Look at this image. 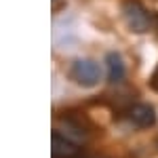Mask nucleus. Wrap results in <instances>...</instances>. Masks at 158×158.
Here are the masks:
<instances>
[{
    "label": "nucleus",
    "mask_w": 158,
    "mask_h": 158,
    "mask_svg": "<svg viewBox=\"0 0 158 158\" xmlns=\"http://www.w3.org/2000/svg\"><path fill=\"white\" fill-rule=\"evenodd\" d=\"M122 17L129 30L135 34H146L152 30V13L139 0H127L122 4Z\"/></svg>",
    "instance_id": "nucleus-1"
},
{
    "label": "nucleus",
    "mask_w": 158,
    "mask_h": 158,
    "mask_svg": "<svg viewBox=\"0 0 158 158\" xmlns=\"http://www.w3.org/2000/svg\"><path fill=\"white\" fill-rule=\"evenodd\" d=\"M68 74H70V78L76 85L91 89V86L99 85V80L103 76V70H101V65L97 61H93V59H74Z\"/></svg>",
    "instance_id": "nucleus-2"
},
{
    "label": "nucleus",
    "mask_w": 158,
    "mask_h": 158,
    "mask_svg": "<svg viewBox=\"0 0 158 158\" xmlns=\"http://www.w3.org/2000/svg\"><path fill=\"white\" fill-rule=\"evenodd\" d=\"M51 154H53V158H78L80 148L76 141L68 139L59 131H53V135H51Z\"/></svg>",
    "instance_id": "nucleus-3"
},
{
    "label": "nucleus",
    "mask_w": 158,
    "mask_h": 158,
    "mask_svg": "<svg viewBox=\"0 0 158 158\" xmlns=\"http://www.w3.org/2000/svg\"><path fill=\"white\" fill-rule=\"evenodd\" d=\"M129 120L139 129H148V127L156 124V112L148 103H135L133 108L129 110Z\"/></svg>",
    "instance_id": "nucleus-4"
},
{
    "label": "nucleus",
    "mask_w": 158,
    "mask_h": 158,
    "mask_svg": "<svg viewBox=\"0 0 158 158\" xmlns=\"http://www.w3.org/2000/svg\"><path fill=\"white\" fill-rule=\"evenodd\" d=\"M106 68H108V80L112 85H116V82H122L124 80V76H127V65H124V61L118 53H108L106 55Z\"/></svg>",
    "instance_id": "nucleus-5"
},
{
    "label": "nucleus",
    "mask_w": 158,
    "mask_h": 158,
    "mask_svg": "<svg viewBox=\"0 0 158 158\" xmlns=\"http://www.w3.org/2000/svg\"><path fill=\"white\" fill-rule=\"evenodd\" d=\"M55 131H59L61 135H65V137H68V139H72V141H74V139H78V141H80V139H85V137H86L85 129H82L76 120H72V118H61L59 127H57Z\"/></svg>",
    "instance_id": "nucleus-6"
},
{
    "label": "nucleus",
    "mask_w": 158,
    "mask_h": 158,
    "mask_svg": "<svg viewBox=\"0 0 158 158\" xmlns=\"http://www.w3.org/2000/svg\"><path fill=\"white\" fill-rule=\"evenodd\" d=\"M150 86H152L154 91H158V68L154 70V74H152V78H150Z\"/></svg>",
    "instance_id": "nucleus-7"
},
{
    "label": "nucleus",
    "mask_w": 158,
    "mask_h": 158,
    "mask_svg": "<svg viewBox=\"0 0 158 158\" xmlns=\"http://www.w3.org/2000/svg\"><path fill=\"white\" fill-rule=\"evenodd\" d=\"M152 30L158 32V13H152Z\"/></svg>",
    "instance_id": "nucleus-8"
}]
</instances>
